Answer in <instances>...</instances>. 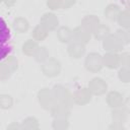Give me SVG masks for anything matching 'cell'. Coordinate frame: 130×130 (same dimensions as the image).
<instances>
[{
  "instance_id": "6da1fadb",
  "label": "cell",
  "mask_w": 130,
  "mask_h": 130,
  "mask_svg": "<svg viewBox=\"0 0 130 130\" xmlns=\"http://www.w3.org/2000/svg\"><path fill=\"white\" fill-rule=\"evenodd\" d=\"M13 51L11 30L3 17L0 16V62L5 60Z\"/></svg>"
}]
</instances>
